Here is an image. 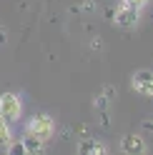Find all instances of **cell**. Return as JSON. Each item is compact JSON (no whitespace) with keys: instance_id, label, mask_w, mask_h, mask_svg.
<instances>
[{"instance_id":"cell-1","label":"cell","mask_w":153,"mask_h":155,"mask_svg":"<svg viewBox=\"0 0 153 155\" xmlns=\"http://www.w3.org/2000/svg\"><path fill=\"white\" fill-rule=\"evenodd\" d=\"M20 115H23V100L18 98L15 93H3L0 95V118L8 120V123H15V120H20Z\"/></svg>"},{"instance_id":"cell-2","label":"cell","mask_w":153,"mask_h":155,"mask_svg":"<svg viewBox=\"0 0 153 155\" xmlns=\"http://www.w3.org/2000/svg\"><path fill=\"white\" fill-rule=\"evenodd\" d=\"M28 133L35 135V138H40V140L45 143V140H50V138H53V133H55V123H53L50 115L40 113V115H35V118L28 123Z\"/></svg>"},{"instance_id":"cell-3","label":"cell","mask_w":153,"mask_h":155,"mask_svg":"<svg viewBox=\"0 0 153 155\" xmlns=\"http://www.w3.org/2000/svg\"><path fill=\"white\" fill-rule=\"evenodd\" d=\"M131 88L136 90L138 95H143V98H151L153 95V73L148 70V68L138 70L136 75L131 78Z\"/></svg>"},{"instance_id":"cell-4","label":"cell","mask_w":153,"mask_h":155,"mask_svg":"<svg viewBox=\"0 0 153 155\" xmlns=\"http://www.w3.org/2000/svg\"><path fill=\"white\" fill-rule=\"evenodd\" d=\"M121 153H126V155H143L146 153V140H143V135H138V133L123 135L121 138Z\"/></svg>"},{"instance_id":"cell-5","label":"cell","mask_w":153,"mask_h":155,"mask_svg":"<svg viewBox=\"0 0 153 155\" xmlns=\"http://www.w3.org/2000/svg\"><path fill=\"white\" fill-rule=\"evenodd\" d=\"M113 23L118 28H136L138 25V10H133L128 5H121L116 13H113Z\"/></svg>"},{"instance_id":"cell-6","label":"cell","mask_w":153,"mask_h":155,"mask_svg":"<svg viewBox=\"0 0 153 155\" xmlns=\"http://www.w3.org/2000/svg\"><path fill=\"white\" fill-rule=\"evenodd\" d=\"M78 153L80 155H106L108 148H106V143H100V140H93V138H85L78 143Z\"/></svg>"},{"instance_id":"cell-7","label":"cell","mask_w":153,"mask_h":155,"mask_svg":"<svg viewBox=\"0 0 153 155\" xmlns=\"http://www.w3.org/2000/svg\"><path fill=\"white\" fill-rule=\"evenodd\" d=\"M23 148H25V153H43V140L40 138H35V135H23Z\"/></svg>"},{"instance_id":"cell-8","label":"cell","mask_w":153,"mask_h":155,"mask_svg":"<svg viewBox=\"0 0 153 155\" xmlns=\"http://www.w3.org/2000/svg\"><path fill=\"white\" fill-rule=\"evenodd\" d=\"M10 140H13V130H10V125H8V120L0 118V148H5Z\"/></svg>"},{"instance_id":"cell-9","label":"cell","mask_w":153,"mask_h":155,"mask_svg":"<svg viewBox=\"0 0 153 155\" xmlns=\"http://www.w3.org/2000/svg\"><path fill=\"white\" fill-rule=\"evenodd\" d=\"M5 150L10 153V155H25V148H23L20 140H10V143L5 145Z\"/></svg>"},{"instance_id":"cell-10","label":"cell","mask_w":153,"mask_h":155,"mask_svg":"<svg viewBox=\"0 0 153 155\" xmlns=\"http://www.w3.org/2000/svg\"><path fill=\"white\" fill-rule=\"evenodd\" d=\"M123 5H128V8H133V10H143V8L148 5V0H123Z\"/></svg>"},{"instance_id":"cell-11","label":"cell","mask_w":153,"mask_h":155,"mask_svg":"<svg viewBox=\"0 0 153 155\" xmlns=\"http://www.w3.org/2000/svg\"><path fill=\"white\" fill-rule=\"evenodd\" d=\"M93 105H95V108H98V110H106V108H108V100L103 98V95H98V98L93 100Z\"/></svg>"},{"instance_id":"cell-12","label":"cell","mask_w":153,"mask_h":155,"mask_svg":"<svg viewBox=\"0 0 153 155\" xmlns=\"http://www.w3.org/2000/svg\"><path fill=\"white\" fill-rule=\"evenodd\" d=\"M103 98H106V100H113V98H116V88L106 85V88H103Z\"/></svg>"}]
</instances>
